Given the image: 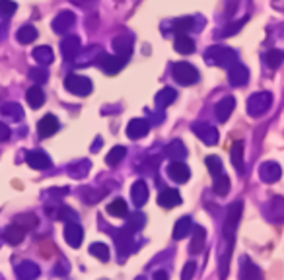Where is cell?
Returning a JSON list of instances; mask_svg holds the SVG:
<instances>
[{"label": "cell", "instance_id": "obj_1", "mask_svg": "<svg viewBox=\"0 0 284 280\" xmlns=\"http://www.w3.org/2000/svg\"><path fill=\"white\" fill-rule=\"evenodd\" d=\"M241 210H243V205L241 201L234 203L228 207V214H226V222H224V239H226V247H224V255H220L222 259V276H226L228 272V261H230V255H232V247H234V234H236V228L239 224V218H241Z\"/></svg>", "mask_w": 284, "mask_h": 280}, {"label": "cell", "instance_id": "obj_2", "mask_svg": "<svg viewBox=\"0 0 284 280\" xmlns=\"http://www.w3.org/2000/svg\"><path fill=\"white\" fill-rule=\"evenodd\" d=\"M205 59L210 64H218V66H232L234 62H238V55L234 49L222 47V45H214L205 53Z\"/></svg>", "mask_w": 284, "mask_h": 280}, {"label": "cell", "instance_id": "obj_3", "mask_svg": "<svg viewBox=\"0 0 284 280\" xmlns=\"http://www.w3.org/2000/svg\"><path fill=\"white\" fill-rule=\"evenodd\" d=\"M272 105V96L269 91H259V94H253L249 100H247V113L251 117H263Z\"/></svg>", "mask_w": 284, "mask_h": 280}, {"label": "cell", "instance_id": "obj_4", "mask_svg": "<svg viewBox=\"0 0 284 280\" xmlns=\"http://www.w3.org/2000/svg\"><path fill=\"white\" fill-rule=\"evenodd\" d=\"M171 74L181 86H193L199 82V70L189 62H175L171 66Z\"/></svg>", "mask_w": 284, "mask_h": 280}, {"label": "cell", "instance_id": "obj_5", "mask_svg": "<svg viewBox=\"0 0 284 280\" xmlns=\"http://www.w3.org/2000/svg\"><path fill=\"white\" fill-rule=\"evenodd\" d=\"M64 88L68 89L70 94L74 96H88L91 91V82L86 76H80V74H68L66 80H64Z\"/></svg>", "mask_w": 284, "mask_h": 280}, {"label": "cell", "instance_id": "obj_6", "mask_svg": "<svg viewBox=\"0 0 284 280\" xmlns=\"http://www.w3.org/2000/svg\"><path fill=\"white\" fill-rule=\"evenodd\" d=\"M193 133L197 134L207 146H214V144L218 142V131H216V127H212L209 123H195Z\"/></svg>", "mask_w": 284, "mask_h": 280}, {"label": "cell", "instance_id": "obj_7", "mask_svg": "<svg viewBox=\"0 0 284 280\" xmlns=\"http://www.w3.org/2000/svg\"><path fill=\"white\" fill-rule=\"evenodd\" d=\"M26 228H22L20 224H10L4 232H2V239L8 243V245H20L22 241H24V237H26Z\"/></svg>", "mask_w": 284, "mask_h": 280}, {"label": "cell", "instance_id": "obj_8", "mask_svg": "<svg viewBox=\"0 0 284 280\" xmlns=\"http://www.w3.org/2000/svg\"><path fill=\"white\" fill-rule=\"evenodd\" d=\"M26 162H28V165L33 167V169H47V167L53 165L51 158L47 156L43 150H31V152H28Z\"/></svg>", "mask_w": 284, "mask_h": 280}, {"label": "cell", "instance_id": "obj_9", "mask_svg": "<svg viewBox=\"0 0 284 280\" xmlns=\"http://www.w3.org/2000/svg\"><path fill=\"white\" fill-rule=\"evenodd\" d=\"M60 53L66 60H74L80 55V39L76 35H68L60 43Z\"/></svg>", "mask_w": 284, "mask_h": 280}, {"label": "cell", "instance_id": "obj_10", "mask_svg": "<svg viewBox=\"0 0 284 280\" xmlns=\"http://www.w3.org/2000/svg\"><path fill=\"white\" fill-rule=\"evenodd\" d=\"M247 78H249V70L241 64V62H234L230 66V84L236 86V88H241L247 84Z\"/></svg>", "mask_w": 284, "mask_h": 280}, {"label": "cell", "instance_id": "obj_11", "mask_svg": "<svg viewBox=\"0 0 284 280\" xmlns=\"http://www.w3.org/2000/svg\"><path fill=\"white\" fill-rule=\"evenodd\" d=\"M64 239L70 247H80V243L84 239V230L76 222H68L66 228H64Z\"/></svg>", "mask_w": 284, "mask_h": 280}, {"label": "cell", "instance_id": "obj_12", "mask_svg": "<svg viewBox=\"0 0 284 280\" xmlns=\"http://www.w3.org/2000/svg\"><path fill=\"white\" fill-rule=\"evenodd\" d=\"M59 131V119L55 117V115H45V117L39 121V125H37V133L41 138H49V136H53V134Z\"/></svg>", "mask_w": 284, "mask_h": 280}, {"label": "cell", "instance_id": "obj_13", "mask_svg": "<svg viewBox=\"0 0 284 280\" xmlns=\"http://www.w3.org/2000/svg\"><path fill=\"white\" fill-rule=\"evenodd\" d=\"M167 175L171 177L175 183H185V181L191 177V171H189V167H187L183 162L175 160V162L169 163V167H167Z\"/></svg>", "mask_w": 284, "mask_h": 280}, {"label": "cell", "instance_id": "obj_14", "mask_svg": "<svg viewBox=\"0 0 284 280\" xmlns=\"http://www.w3.org/2000/svg\"><path fill=\"white\" fill-rule=\"evenodd\" d=\"M259 175H261V179H263L265 183H274V181L280 179L282 171H280V165H278V163L265 162L259 167Z\"/></svg>", "mask_w": 284, "mask_h": 280}, {"label": "cell", "instance_id": "obj_15", "mask_svg": "<svg viewBox=\"0 0 284 280\" xmlns=\"http://www.w3.org/2000/svg\"><path fill=\"white\" fill-rule=\"evenodd\" d=\"M98 64L102 66V70L105 74H117L123 68L125 60L121 59V57H113V55H102L100 60H98Z\"/></svg>", "mask_w": 284, "mask_h": 280}, {"label": "cell", "instance_id": "obj_16", "mask_svg": "<svg viewBox=\"0 0 284 280\" xmlns=\"http://www.w3.org/2000/svg\"><path fill=\"white\" fill-rule=\"evenodd\" d=\"M113 47H115L117 57H121L123 60H127L131 57V53H133V37H131V35H119V37H115Z\"/></svg>", "mask_w": 284, "mask_h": 280}, {"label": "cell", "instance_id": "obj_17", "mask_svg": "<svg viewBox=\"0 0 284 280\" xmlns=\"http://www.w3.org/2000/svg\"><path fill=\"white\" fill-rule=\"evenodd\" d=\"M150 131V123L144 119H133L129 125H127V136L129 138H142L146 136Z\"/></svg>", "mask_w": 284, "mask_h": 280}, {"label": "cell", "instance_id": "obj_18", "mask_svg": "<svg viewBox=\"0 0 284 280\" xmlns=\"http://www.w3.org/2000/svg\"><path fill=\"white\" fill-rule=\"evenodd\" d=\"M74 22H76V18L72 12H60L55 20H53V31L55 33H64V31H68L72 26H74Z\"/></svg>", "mask_w": 284, "mask_h": 280}, {"label": "cell", "instance_id": "obj_19", "mask_svg": "<svg viewBox=\"0 0 284 280\" xmlns=\"http://www.w3.org/2000/svg\"><path fill=\"white\" fill-rule=\"evenodd\" d=\"M158 203L164 208H173L179 207L183 201H181V195L175 189H164L160 193V197H158Z\"/></svg>", "mask_w": 284, "mask_h": 280}, {"label": "cell", "instance_id": "obj_20", "mask_svg": "<svg viewBox=\"0 0 284 280\" xmlns=\"http://www.w3.org/2000/svg\"><path fill=\"white\" fill-rule=\"evenodd\" d=\"M131 199H133V203H135L136 207H142V205L148 201V187H146V183H144L142 179H138L135 185H133V189H131Z\"/></svg>", "mask_w": 284, "mask_h": 280}, {"label": "cell", "instance_id": "obj_21", "mask_svg": "<svg viewBox=\"0 0 284 280\" xmlns=\"http://www.w3.org/2000/svg\"><path fill=\"white\" fill-rule=\"evenodd\" d=\"M16 274H18V278L22 280L35 278V276H39V266L35 263H31V261H24V263H20L16 266Z\"/></svg>", "mask_w": 284, "mask_h": 280}, {"label": "cell", "instance_id": "obj_22", "mask_svg": "<svg viewBox=\"0 0 284 280\" xmlns=\"http://www.w3.org/2000/svg\"><path fill=\"white\" fill-rule=\"evenodd\" d=\"M234 109H236V100L234 98H224L220 104L216 105V117H218V121L220 123L228 121Z\"/></svg>", "mask_w": 284, "mask_h": 280}, {"label": "cell", "instance_id": "obj_23", "mask_svg": "<svg viewBox=\"0 0 284 280\" xmlns=\"http://www.w3.org/2000/svg\"><path fill=\"white\" fill-rule=\"evenodd\" d=\"M191 230H193V220H191V216H181L179 220L175 222V226H173V237H175V239H183V237L189 236Z\"/></svg>", "mask_w": 284, "mask_h": 280}, {"label": "cell", "instance_id": "obj_24", "mask_svg": "<svg viewBox=\"0 0 284 280\" xmlns=\"http://www.w3.org/2000/svg\"><path fill=\"white\" fill-rule=\"evenodd\" d=\"M239 276L243 280L249 278H261V270L247 259V257H241V268H239Z\"/></svg>", "mask_w": 284, "mask_h": 280}, {"label": "cell", "instance_id": "obj_25", "mask_svg": "<svg viewBox=\"0 0 284 280\" xmlns=\"http://www.w3.org/2000/svg\"><path fill=\"white\" fill-rule=\"evenodd\" d=\"M205 241H207V232L201 226L193 228V237H191V253H201L205 249Z\"/></svg>", "mask_w": 284, "mask_h": 280}, {"label": "cell", "instance_id": "obj_26", "mask_svg": "<svg viewBox=\"0 0 284 280\" xmlns=\"http://www.w3.org/2000/svg\"><path fill=\"white\" fill-rule=\"evenodd\" d=\"M115 243H117V249H119L121 255H125V251L133 249V234L123 230V232H115Z\"/></svg>", "mask_w": 284, "mask_h": 280}, {"label": "cell", "instance_id": "obj_27", "mask_svg": "<svg viewBox=\"0 0 284 280\" xmlns=\"http://www.w3.org/2000/svg\"><path fill=\"white\" fill-rule=\"evenodd\" d=\"M26 100H28L30 107H33V109H39L41 105L45 104V94H43V89L39 88V86H33V88L28 89V94H26Z\"/></svg>", "mask_w": 284, "mask_h": 280}, {"label": "cell", "instance_id": "obj_28", "mask_svg": "<svg viewBox=\"0 0 284 280\" xmlns=\"http://www.w3.org/2000/svg\"><path fill=\"white\" fill-rule=\"evenodd\" d=\"M165 156H169L171 160H183L187 156V148L181 140H173L165 146Z\"/></svg>", "mask_w": 284, "mask_h": 280}, {"label": "cell", "instance_id": "obj_29", "mask_svg": "<svg viewBox=\"0 0 284 280\" xmlns=\"http://www.w3.org/2000/svg\"><path fill=\"white\" fill-rule=\"evenodd\" d=\"M175 51L181 55H191L195 51V41L187 35V33H181L175 39Z\"/></svg>", "mask_w": 284, "mask_h": 280}, {"label": "cell", "instance_id": "obj_30", "mask_svg": "<svg viewBox=\"0 0 284 280\" xmlns=\"http://www.w3.org/2000/svg\"><path fill=\"white\" fill-rule=\"evenodd\" d=\"M53 51H51V47H47V45H41V47H37V49H33V59L37 60L41 66H47V64H51L53 62Z\"/></svg>", "mask_w": 284, "mask_h": 280}, {"label": "cell", "instance_id": "obj_31", "mask_svg": "<svg viewBox=\"0 0 284 280\" xmlns=\"http://www.w3.org/2000/svg\"><path fill=\"white\" fill-rule=\"evenodd\" d=\"M175 98H177V91L173 88H164L158 96H156V105L160 107V109H164L167 105H171L175 102Z\"/></svg>", "mask_w": 284, "mask_h": 280}, {"label": "cell", "instance_id": "obj_32", "mask_svg": "<svg viewBox=\"0 0 284 280\" xmlns=\"http://www.w3.org/2000/svg\"><path fill=\"white\" fill-rule=\"evenodd\" d=\"M16 39H18L20 43H24V45L33 43V41L37 39V30H35L33 26H24L22 30H18V33H16Z\"/></svg>", "mask_w": 284, "mask_h": 280}, {"label": "cell", "instance_id": "obj_33", "mask_svg": "<svg viewBox=\"0 0 284 280\" xmlns=\"http://www.w3.org/2000/svg\"><path fill=\"white\" fill-rule=\"evenodd\" d=\"M232 163H234V167L238 169V173L241 175L243 173V142L238 140L234 148H232Z\"/></svg>", "mask_w": 284, "mask_h": 280}, {"label": "cell", "instance_id": "obj_34", "mask_svg": "<svg viewBox=\"0 0 284 280\" xmlns=\"http://www.w3.org/2000/svg\"><path fill=\"white\" fill-rule=\"evenodd\" d=\"M107 212L111 214V216H117V218H123V216H127L129 214V207H127V201H123V199H115L111 205H107Z\"/></svg>", "mask_w": 284, "mask_h": 280}, {"label": "cell", "instance_id": "obj_35", "mask_svg": "<svg viewBox=\"0 0 284 280\" xmlns=\"http://www.w3.org/2000/svg\"><path fill=\"white\" fill-rule=\"evenodd\" d=\"M0 111H2V115L4 117H10L12 121H18V119L24 117V111H22V105L20 104H4L0 107Z\"/></svg>", "mask_w": 284, "mask_h": 280}, {"label": "cell", "instance_id": "obj_36", "mask_svg": "<svg viewBox=\"0 0 284 280\" xmlns=\"http://www.w3.org/2000/svg\"><path fill=\"white\" fill-rule=\"evenodd\" d=\"M88 171H90V162H88V160H80V162L72 163V165L68 167V173H70V177H74V179L86 177Z\"/></svg>", "mask_w": 284, "mask_h": 280}, {"label": "cell", "instance_id": "obj_37", "mask_svg": "<svg viewBox=\"0 0 284 280\" xmlns=\"http://www.w3.org/2000/svg\"><path fill=\"white\" fill-rule=\"evenodd\" d=\"M125 156H127V148L115 146V148H111V152L107 154L105 162H107V165H119V163L125 160Z\"/></svg>", "mask_w": 284, "mask_h": 280}, {"label": "cell", "instance_id": "obj_38", "mask_svg": "<svg viewBox=\"0 0 284 280\" xmlns=\"http://www.w3.org/2000/svg\"><path fill=\"white\" fill-rule=\"evenodd\" d=\"M269 216L270 220H284V199H272L269 205Z\"/></svg>", "mask_w": 284, "mask_h": 280}, {"label": "cell", "instance_id": "obj_39", "mask_svg": "<svg viewBox=\"0 0 284 280\" xmlns=\"http://www.w3.org/2000/svg\"><path fill=\"white\" fill-rule=\"evenodd\" d=\"M214 193H216L218 197H226V195L230 193V179H228L226 173L214 177Z\"/></svg>", "mask_w": 284, "mask_h": 280}, {"label": "cell", "instance_id": "obj_40", "mask_svg": "<svg viewBox=\"0 0 284 280\" xmlns=\"http://www.w3.org/2000/svg\"><path fill=\"white\" fill-rule=\"evenodd\" d=\"M282 60H284V53L278 51V49H270V51H267V55H265V62L269 64L270 68H278L282 64Z\"/></svg>", "mask_w": 284, "mask_h": 280}, {"label": "cell", "instance_id": "obj_41", "mask_svg": "<svg viewBox=\"0 0 284 280\" xmlns=\"http://www.w3.org/2000/svg\"><path fill=\"white\" fill-rule=\"evenodd\" d=\"M195 26V18L191 16H187V18H179V20H175L173 22V31L181 35V33H185V31H191Z\"/></svg>", "mask_w": 284, "mask_h": 280}, {"label": "cell", "instance_id": "obj_42", "mask_svg": "<svg viewBox=\"0 0 284 280\" xmlns=\"http://www.w3.org/2000/svg\"><path fill=\"white\" fill-rule=\"evenodd\" d=\"M207 167H209V171L212 177H218L224 173V165H222V160H220L218 156H209V158H207Z\"/></svg>", "mask_w": 284, "mask_h": 280}, {"label": "cell", "instance_id": "obj_43", "mask_svg": "<svg viewBox=\"0 0 284 280\" xmlns=\"http://www.w3.org/2000/svg\"><path fill=\"white\" fill-rule=\"evenodd\" d=\"M90 253L96 259H100V261H109V247L105 243H100V241L98 243H91Z\"/></svg>", "mask_w": 284, "mask_h": 280}, {"label": "cell", "instance_id": "obj_44", "mask_svg": "<svg viewBox=\"0 0 284 280\" xmlns=\"http://www.w3.org/2000/svg\"><path fill=\"white\" fill-rule=\"evenodd\" d=\"M144 226V214H133L131 218H129V222H127V226H125V230L127 232H131V234H135V232H138L140 228Z\"/></svg>", "mask_w": 284, "mask_h": 280}, {"label": "cell", "instance_id": "obj_45", "mask_svg": "<svg viewBox=\"0 0 284 280\" xmlns=\"http://www.w3.org/2000/svg\"><path fill=\"white\" fill-rule=\"evenodd\" d=\"M247 20H249V18H247V16H243L241 20H238V22H234V24H230V26H226L224 30L220 31V35H222V37H230V35H234V33H238V31L241 30L243 26H245V22H247Z\"/></svg>", "mask_w": 284, "mask_h": 280}, {"label": "cell", "instance_id": "obj_46", "mask_svg": "<svg viewBox=\"0 0 284 280\" xmlns=\"http://www.w3.org/2000/svg\"><path fill=\"white\" fill-rule=\"evenodd\" d=\"M16 224H20L26 230H33L37 226V218H35V214H22L16 218Z\"/></svg>", "mask_w": 284, "mask_h": 280}, {"label": "cell", "instance_id": "obj_47", "mask_svg": "<svg viewBox=\"0 0 284 280\" xmlns=\"http://www.w3.org/2000/svg\"><path fill=\"white\" fill-rule=\"evenodd\" d=\"M31 80H35L37 84H43V82H47V78H49V72H47L45 66H39V68H33L30 72Z\"/></svg>", "mask_w": 284, "mask_h": 280}, {"label": "cell", "instance_id": "obj_48", "mask_svg": "<svg viewBox=\"0 0 284 280\" xmlns=\"http://www.w3.org/2000/svg\"><path fill=\"white\" fill-rule=\"evenodd\" d=\"M105 197V191H100V193H96L93 189H86L84 191V201L88 203V205H96L100 199H104Z\"/></svg>", "mask_w": 284, "mask_h": 280}, {"label": "cell", "instance_id": "obj_49", "mask_svg": "<svg viewBox=\"0 0 284 280\" xmlns=\"http://www.w3.org/2000/svg\"><path fill=\"white\" fill-rule=\"evenodd\" d=\"M0 12L4 16H10L16 12V2L12 0H0Z\"/></svg>", "mask_w": 284, "mask_h": 280}, {"label": "cell", "instance_id": "obj_50", "mask_svg": "<svg viewBox=\"0 0 284 280\" xmlns=\"http://www.w3.org/2000/svg\"><path fill=\"white\" fill-rule=\"evenodd\" d=\"M195 270H197V265H195V263H187V266H185V268H183V272H181V278L183 280L193 278Z\"/></svg>", "mask_w": 284, "mask_h": 280}, {"label": "cell", "instance_id": "obj_51", "mask_svg": "<svg viewBox=\"0 0 284 280\" xmlns=\"http://www.w3.org/2000/svg\"><path fill=\"white\" fill-rule=\"evenodd\" d=\"M8 138H10V127L0 123V142H6Z\"/></svg>", "mask_w": 284, "mask_h": 280}, {"label": "cell", "instance_id": "obj_52", "mask_svg": "<svg viewBox=\"0 0 284 280\" xmlns=\"http://www.w3.org/2000/svg\"><path fill=\"white\" fill-rule=\"evenodd\" d=\"M236 8H238V0H228V10H226V16H232Z\"/></svg>", "mask_w": 284, "mask_h": 280}, {"label": "cell", "instance_id": "obj_53", "mask_svg": "<svg viewBox=\"0 0 284 280\" xmlns=\"http://www.w3.org/2000/svg\"><path fill=\"white\" fill-rule=\"evenodd\" d=\"M68 193V189L66 187H60V189H51L49 191V195H55V197H62V195H66Z\"/></svg>", "mask_w": 284, "mask_h": 280}, {"label": "cell", "instance_id": "obj_54", "mask_svg": "<svg viewBox=\"0 0 284 280\" xmlns=\"http://www.w3.org/2000/svg\"><path fill=\"white\" fill-rule=\"evenodd\" d=\"M60 266H57V268H55V272H57V274H66V272H68V266H66V263H59Z\"/></svg>", "mask_w": 284, "mask_h": 280}, {"label": "cell", "instance_id": "obj_55", "mask_svg": "<svg viewBox=\"0 0 284 280\" xmlns=\"http://www.w3.org/2000/svg\"><path fill=\"white\" fill-rule=\"evenodd\" d=\"M102 144H104V142H102V138H96V142H93V144H91V152H98V150H100V148H102Z\"/></svg>", "mask_w": 284, "mask_h": 280}, {"label": "cell", "instance_id": "obj_56", "mask_svg": "<svg viewBox=\"0 0 284 280\" xmlns=\"http://www.w3.org/2000/svg\"><path fill=\"white\" fill-rule=\"evenodd\" d=\"M154 278H167V274L160 270V272H154Z\"/></svg>", "mask_w": 284, "mask_h": 280}, {"label": "cell", "instance_id": "obj_57", "mask_svg": "<svg viewBox=\"0 0 284 280\" xmlns=\"http://www.w3.org/2000/svg\"><path fill=\"white\" fill-rule=\"evenodd\" d=\"M74 4H78V6H86L88 2H91V0H72Z\"/></svg>", "mask_w": 284, "mask_h": 280}, {"label": "cell", "instance_id": "obj_58", "mask_svg": "<svg viewBox=\"0 0 284 280\" xmlns=\"http://www.w3.org/2000/svg\"><path fill=\"white\" fill-rule=\"evenodd\" d=\"M0 239H2V236H0Z\"/></svg>", "mask_w": 284, "mask_h": 280}]
</instances>
